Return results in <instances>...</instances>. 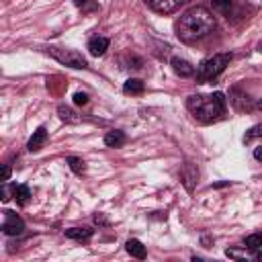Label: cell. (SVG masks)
Segmentation results:
<instances>
[{
	"mask_svg": "<svg viewBox=\"0 0 262 262\" xmlns=\"http://www.w3.org/2000/svg\"><path fill=\"white\" fill-rule=\"evenodd\" d=\"M45 53H49L53 59H57L63 66L70 68H86V57L78 53L76 49H66V47H45Z\"/></svg>",
	"mask_w": 262,
	"mask_h": 262,
	"instance_id": "277c9868",
	"label": "cell"
},
{
	"mask_svg": "<svg viewBox=\"0 0 262 262\" xmlns=\"http://www.w3.org/2000/svg\"><path fill=\"white\" fill-rule=\"evenodd\" d=\"M186 106L201 123H213L225 113V96L221 92H213L209 96H190Z\"/></svg>",
	"mask_w": 262,
	"mask_h": 262,
	"instance_id": "7a4b0ae2",
	"label": "cell"
},
{
	"mask_svg": "<svg viewBox=\"0 0 262 262\" xmlns=\"http://www.w3.org/2000/svg\"><path fill=\"white\" fill-rule=\"evenodd\" d=\"M25 229V221L14 213V211H4V221H2V231L6 235H20Z\"/></svg>",
	"mask_w": 262,
	"mask_h": 262,
	"instance_id": "5b68a950",
	"label": "cell"
},
{
	"mask_svg": "<svg viewBox=\"0 0 262 262\" xmlns=\"http://www.w3.org/2000/svg\"><path fill=\"white\" fill-rule=\"evenodd\" d=\"M244 246L250 248V250H258L262 246V231H256V233H250L246 239H244Z\"/></svg>",
	"mask_w": 262,
	"mask_h": 262,
	"instance_id": "e0dca14e",
	"label": "cell"
},
{
	"mask_svg": "<svg viewBox=\"0 0 262 262\" xmlns=\"http://www.w3.org/2000/svg\"><path fill=\"white\" fill-rule=\"evenodd\" d=\"M57 115H59V119L66 121V123H80V117H78L72 108H68V106H63V104L57 108Z\"/></svg>",
	"mask_w": 262,
	"mask_h": 262,
	"instance_id": "2e32d148",
	"label": "cell"
},
{
	"mask_svg": "<svg viewBox=\"0 0 262 262\" xmlns=\"http://www.w3.org/2000/svg\"><path fill=\"white\" fill-rule=\"evenodd\" d=\"M254 158L262 162V147H256V149H254Z\"/></svg>",
	"mask_w": 262,
	"mask_h": 262,
	"instance_id": "484cf974",
	"label": "cell"
},
{
	"mask_svg": "<svg viewBox=\"0 0 262 262\" xmlns=\"http://www.w3.org/2000/svg\"><path fill=\"white\" fill-rule=\"evenodd\" d=\"M172 68H174V72L178 76H184V78L194 74V66L188 63L186 59H180V57H172Z\"/></svg>",
	"mask_w": 262,
	"mask_h": 262,
	"instance_id": "9c48e42d",
	"label": "cell"
},
{
	"mask_svg": "<svg viewBox=\"0 0 262 262\" xmlns=\"http://www.w3.org/2000/svg\"><path fill=\"white\" fill-rule=\"evenodd\" d=\"M45 141H47V129L45 127H39L33 133V137L29 139V151H39L45 145Z\"/></svg>",
	"mask_w": 262,
	"mask_h": 262,
	"instance_id": "52a82bcc",
	"label": "cell"
},
{
	"mask_svg": "<svg viewBox=\"0 0 262 262\" xmlns=\"http://www.w3.org/2000/svg\"><path fill=\"white\" fill-rule=\"evenodd\" d=\"M256 260H260V262H262V252H258V254H256Z\"/></svg>",
	"mask_w": 262,
	"mask_h": 262,
	"instance_id": "4316f807",
	"label": "cell"
},
{
	"mask_svg": "<svg viewBox=\"0 0 262 262\" xmlns=\"http://www.w3.org/2000/svg\"><path fill=\"white\" fill-rule=\"evenodd\" d=\"M213 29H215V16L205 6H192L180 16L176 25V35L184 43H194L207 37Z\"/></svg>",
	"mask_w": 262,
	"mask_h": 262,
	"instance_id": "6da1fadb",
	"label": "cell"
},
{
	"mask_svg": "<svg viewBox=\"0 0 262 262\" xmlns=\"http://www.w3.org/2000/svg\"><path fill=\"white\" fill-rule=\"evenodd\" d=\"M231 61V55L229 53H217L213 57H207L205 61H201L199 70H196V80L199 82H209V80H215L225 68L227 63Z\"/></svg>",
	"mask_w": 262,
	"mask_h": 262,
	"instance_id": "3957f363",
	"label": "cell"
},
{
	"mask_svg": "<svg viewBox=\"0 0 262 262\" xmlns=\"http://www.w3.org/2000/svg\"><path fill=\"white\" fill-rule=\"evenodd\" d=\"M12 194H14V199H16L18 205H27L29 199H31V190H29L27 184H14L12 186Z\"/></svg>",
	"mask_w": 262,
	"mask_h": 262,
	"instance_id": "7c38bea8",
	"label": "cell"
},
{
	"mask_svg": "<svg viewBox=\"0 0 262 262\" xmlns=\"http://www.w3.org/2000/svg\"><path fill=\"white\" fill-rule=\"evenodd\" d=\"M262 135V125H256V127H252L246 135H244V141H252L254 137H260Z\"/></svg>",
	"mask_w": 262,
	"mask_h": 262,
	"instance_id": "44dd1931",
	"label": "cell"
},
{
	"mask_svg": "<svg viewBox=\"0 0 262 262\" xmlns=\"http://www.w3.org/2000/svg\"><path fill=\"white\" fill-rule=\"evenodd\" d=\"M180 176H182V180H184V186L188 188V190H192L194 188V182H196V168L192 166V164H186L184 168H182V172H180Z\"/></svg>",
	"mask_w": 262,
	"mask_h": 262,
	"instance_id": "30bf717a",
	"label": "cell"
},
{
	"mask_svg": "<svg viewBox=\"0 0 262 262\" xmlns=\"http://www.w3.org/2000/svg\"><path fill=\"white\" fill-rule=\"evenodd\" d=\"M104 143H106L108 147H121V145L125 143V133L119 131V129H113V131H108V133L104 135Z\"/></svg>",
	"mask_w": 262,
	"mask_h": 262,
	"instance_id": "8fae6325",
	"label": "cell"
},
{
	"mask_svg": "<svg viewBox=\"0 0 262 262\" xmlns=\"http://www.w3.org/2000/svg\"><path fill=\"white\" fill-rule=\"evenodd\" d=\"M10 199V188L6 184H2V201H8Z\"/></svg>",
	"mask_w": 262,
	"mask_h": 262,
	"instance_id": "cb8c5ba5",
	"label": "cell"
},
{
	"mask_svg": "<svg viewBox=\"0 0 262 262\" xmlns=\"http://www.w3.org/2000/svg\"><path fill=\"white\" fill-rule=\"evenodd\" d=\"M123 90H125L127 94H141V92H143V82L137 80V78H131V80L125 82Z\"/></svg>",
	"mask_w": 262,
	"mask_h": 262,
	"instance_id": "9a60e30c",
	"label": "cell"
},
{
	"mask_svg": "<svg viewBox=\"0 0 262 262\" xmlns=\"http://www.w3.org/2000/svg\"><path fill=\"white\" fill-rule=\"evenodd\" d=\"M2 180H4V182H6V180H10V168H8V166H4V168H2Z\"/></svg>",
	"mask_w": 262,
	"mask_h": 262,
	"instance_id": "d4e9b609",
	"label": "cell"
},
{
	"mask_svg": "<svg viewBox=\"0 0 262 262\" xmlns=\"http://www.w3.org/2000/svg\"><path fill=\"white\" fill-rule=\"evenodd\" d=\"M74 102H76L78 106H80V104H82V106L88 104V94H86V92H76V94H74Z\"/></svg>",
	"mask_w": 262,
	"mask_h": 262,
	"instance_id": "603a6c76",
	"label": "cell"
},
{
	"mask_svg": "<svg viewBox=\"0 0 262 262\" xmlns=\"http://www.w3.org/2000/svg\"><path fill=\"white\" fill-rule=\"evenodd\" d=\"M125 248H127V252H129L131 256H135V258H139V260L145 258V246H143L139 239H129V242L125 244Z\"/></svg>",
	"mask_w": 262,
	"mask_h": 262,
	"instance_id": "4fadbf2b",
	"label": "cell"
},
{
	"mask_svg": "<svg viewBox=\"0 0 262 262\" xmlns=\"http://www.w3.org/2000/svg\"><path fill=\"white\" fill-rule=\"evenodd\" d=\"M68 164H70V168H72L76 174H82V172L86 170V164H84V160H82V158L70 156V158H68Z\"/></svg>",
	"mask_w": 262,
	"mask_h": 262,
	"instance_id": "ac0fdd59",
	"label": "cell"
},
{
	"mask_svg": "<svg viewBox=\"0 0 262 262\" xmlns=\"http://www.w3.org/2000/svg\"><path fill=\"white\" fill-rule=\"evenodd\" d=\"M233 94H235L237 98H231V102H233V106H235L237 111H244V108H250L248 104H244V100H248V96H246L244 92H239L237 88H233Z\"/></svg>",
	"mask_w": 262,
	"mask_h": 262,
	"instance_id": "d6986e66",
	"label": "cell"
},
{
	"mask_svg": "<svg viewBox=\"0 0 262 262\" xmlns=\"http://www.w3.org/2000/svg\"><path fill=\"white\" fill-rule=\"evenodd\" d=\"M211 2H213V6H215L219 12H227L229 6H231V0H211Z\"/></svg>",
	"mask_w": 262,
	"mask_h": 262,
	"instance_id": "7402d4cb",
	"label": "cell"
},
{
	"mask_svg": "<svg viewBox=\"0 0 262 262\" xmlns=\"http://www.w3.org/2000/svg\"><path fill=\"white\" fill-rule=\"evenodd\" d=\"M108 49V39L106 37H92L90 41H88V51L92 53V55H102L104 51Z\"/></svg>",
	"mask_w": 262,
	"mask_h": 262,
	"instance_id": "ba28073f",
	"label": "cell"
},
{
	"mask_svg": "<svg viewBox=\"0 0 262 262\" xmlns=\"http://www.w3.org/2000/svg\"><path fill=\"white\" fill-rule=\"evenodd\" d=\"M147 2L156 12H162V14H170L182 4V0H147Z\"/></svg>",
	"mask_w": 262,
	"mask_h": 262,
	"instance_id": "8992f818",
	"label": "cell"
},
{
	"mask_svg": "<svg viewBox=\"0 0 262 262\" xmlns=\"http://www.w3.org/2000/svg\"><path fill=\"white\" fill-rule=\"evenodd\" d=\"M82 12H92V10H96V2L94 0H72Z\"/></svg>",
	"mask_w": 262,
	"mask_h": 262,
	"instance_id": "ffe728a7",
	"label": "cell"
},
{
	"mask_svg": "<svg viewBox=\"0 0 262 262\" xmlns=\"http://www.w3.org/2000/svg\"><path fill=\"white\" fill-rule=\"evenodd\" d=\"M92 235V229L90 227H72V229H66V237L70 239H88Z\"/></svg>",
	"mask_w": 262,
	"mask_h": 262,
	"instance_id": "5bb4252c",
	"label": "cell"
}]
</instances>
